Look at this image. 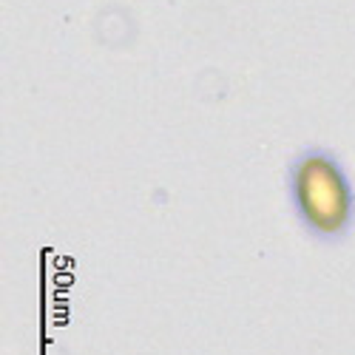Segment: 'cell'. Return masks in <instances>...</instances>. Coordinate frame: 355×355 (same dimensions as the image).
Returning a JSON list of instances; mask_svg holds the SVG:
<instances>
[{
  "label": "cell",
  "mask_w": 355,
  "mask_h": 355,
  "mask_svg": "<svg viewBox=\"0 0 355 355\" xmlns=\"http://www.w3.org/2000/svg\"><path fill=\"white\" fill-rule=\"evenodd\" d=\"M299 199L318 227H336L347 216V185L333 159L307 157L299 168Z\"/></svg>",
  "instance_id": "6da1fadb"
}]
</instances>
